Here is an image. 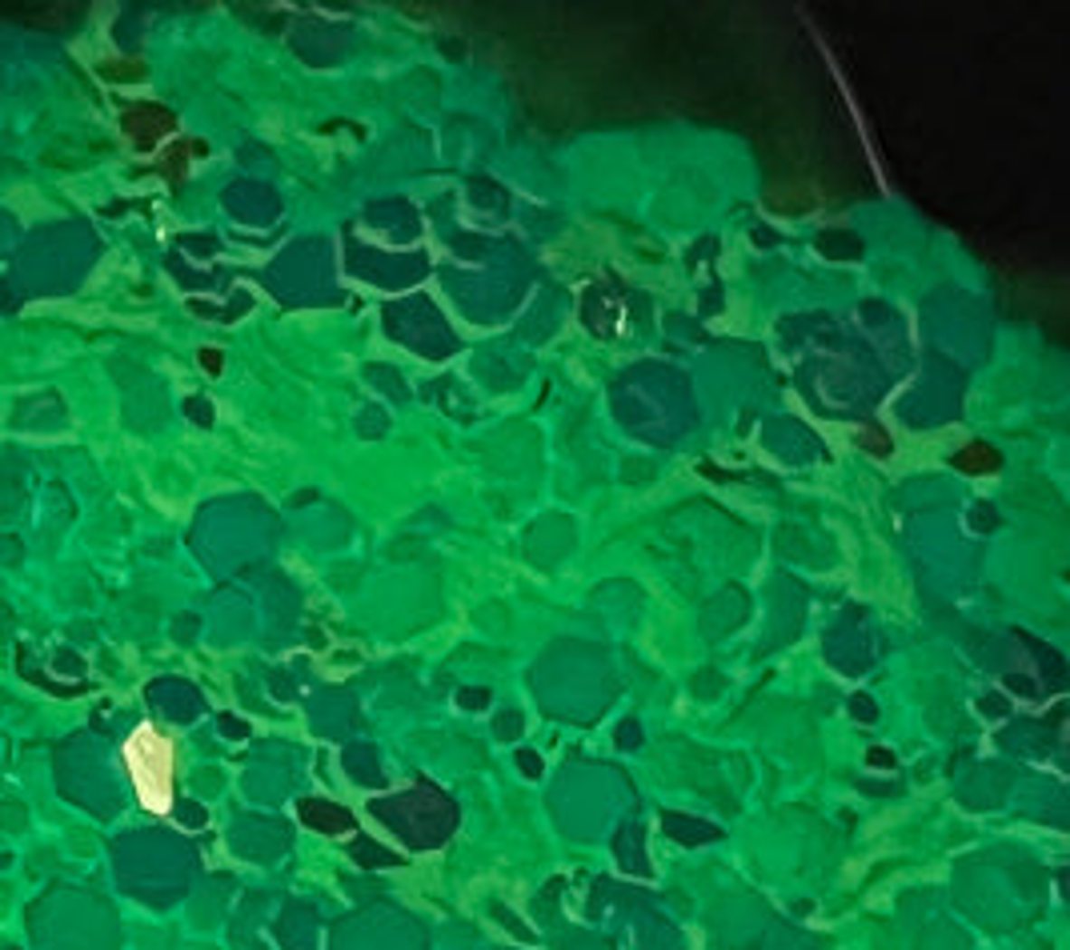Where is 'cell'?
I'll use <instances>...</instances> for the list:
<instances>
[{
    "label": "cell",
    "instance_id": "4",
    "mask_svg": "<svg viewBox=\"0 0 1070 950\" xmlns=\"http://www.w3.org/2000/svg\"><path fill=\"white\" fill-rule=\"evenodd\" d=\"M301 814H305V822H309V826H325V831H346V826H353V818H349L341 806L305 803V806H301Z\"/></svg>",
    "mask_w": 1070,
    "mask_h": 950
},
{
    "label": "cell",
    "instance_id": "2",
    "mask_svg": "<svg viewBox=\"0 0 1070 950\" xmlns=\"http://www.w3.org/2000/svg\"><path fill=\"white\" fill-rule=\"evenodd\" d=\"M173 125H176L173 113H165V109H156V105H128V113H125V128L133 133V141L141 148H153L156 137H165Z\"/></svg>",
    "mask_w": 1070,
    "mask_h": 950
},
{
    "label": "cell",
    "instance_id": "3",
    "mask_svg": "<svg viewBox=\"0 0 1070 950\" xmlns=\"http://www.w3.org/2000/svg\"><path fill=\"white\" fill-rule=\"evenodd\" d=\"M954 465L962 473H999L1002 458L990 450V445H966V450L954 453Z\"/></svg>",
    "mask_w": 1070,
    "mask_h": 950
},
{
    "label": "cell",
    "instance_id": "6",
    "mask_svg": "<svg viewBox=\"0 0 1070 950\" xmlns=\"http://www.w3.org/2000/svg\"><path fill=\"white\" fill-rule=\"evenodd\" d=\"M105 72H117L113 81H141V64H105Z\"/></svg>",
    "mask_w": 1070,
    "mask_h": 950
},
{
    "label": "cell",
    "instance_id": "5",
    "mask_svg": "<svg viewBox=\"0 0 1070 950\" xmlns=\"http://www.w3.org/2000/svg\"><path fill=\"white\" fill-rule=\"evenodd\" d=\"M858 445L862 450H874V453H890V437L878 433V425H870V430L858 433Z\"/></svg>",
    "mask_w": 1070,
    "mask_h": 950
},
{
    "label": "cell",
    "instance_id": "7",
    "mask_svg": "<svg viewBox=\"0 0 1070 950\" xmlns=\"http://www.w3.org/2000/svg\"><path fill=\"white\" fill-rule=\"evenodd\" d=\"M201 361H204V369H209V374H217V369H221V353L217 349H204Z\"/></svg>",
    "mask_w": 1070,
    "mask_h": 950
},
{
    "label": "cell",
    "instance_id": "1",
    "mask_svg": "<svg viewBox=\"0 0 1070 950\" xmlns=\"http://www.w3.org/2000/svg\"><path fill=\"white\" fill-rule=\"evenodd\" d=\"M128 766L137 770L141 782V794L153 806H169V746L156 742L153 734H141L137 742H128Z\"/></svg>",
    "mask_w": 1070,
    "mask_h": 950
}]
</instances>
